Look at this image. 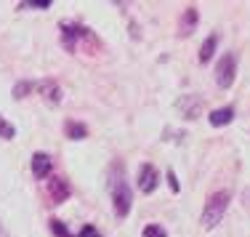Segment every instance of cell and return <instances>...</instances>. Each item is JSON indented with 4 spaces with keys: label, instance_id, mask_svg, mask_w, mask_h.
<instances>
[{
    "label": "cell",
    "instance_id": "cell-1",
    "mask_svg": "<svg viewBox=\"0 0 250 237\" xmlns=\"http://www.w3.org/2000/svg\"><path fill=\"white\" fill-rule=\"evenodd\" d=\"M229 192H216L210 200L205 203V208H202V216H200V224L205 229H213L218 227V224L224 221L226 216V208H229Z\"/></svg>",
    "mask_w": 250,
    "mask_h": 237
},
{
    "label": "cell",
    "instance_id": "cell-2",
    "mask_svg": "<svg viewBox=\"0 0 250 237\" xmlns=\"http://www.w3.org/2000/svg\"><path fill=\"white\" fill-rule=\"evenodd\" d=\"M112 205H115V216L117 218L128 216V211H130V189L123 181V176L112 181Z\"/></svg>",
    "mask_w": 250,
    "mask_h": 237
},
{
    "label": "cell",
    "instance_id": "cell-3",
    "mask_svg": "<svg viewBox=\"0 0 250 237\" xmlns=\"http://www.w3.org/2000/svg\"><path fill=\"white\" fill-rule=\"evenodd\" d=\"M234 69H237V56L234 53H224L218 59V67H216V83L221 88H229L234 83Z\"/></svg>",
    "mask_w": 250,
    "mask_h": 237
},
{
    "label": "cell",
    "instance_id": "cell-4",
    "mask_svg": "<svg viewBox=\"0 0 250 237\" xmlns=\"http://www.w3.org/2000/svg\"><path fill=\"white\" fill-rule=\"evenodd\" d=\"M157 181H160V173H157V168L154 165H149V163H144L139 168V189L141 192H154L157 189Z\"/></svg>",
    "mask_w": 250,
    "mask_h": 237
},
{
    "label": "cell",
    "instance_id": "cell-5",
    "mask_svg": "<svg viewBox=\"0 0 250 237\" xmlns=\"http://www.w3.org/2000/svg\"><path fill=\"white\" fill-rule=\"evenodd\" d=\"M32 86H35V91H38L48 104H59V102H62V88H59V83L40 80V83H32Z\"/></svg>",
    "mask_w": 250,
    "mask_h": 237
},
{
    "label": "cell",
    "instance_id": "cell-6",
    "mask_svg": "<svg viewBox=\"0 0 250 237\" xmlns=\"http://www.w3.org/2000/svg\"><path fill=\"white\" fill-rule=\"evenodd\" d=\"M51 168H53V160L45 155V152L32 155V173H35V179H45V176L51 173Z\"/></svg>",
    "mask_w": 250,
    "mask_h": 237
},
{
    "label": "cell",
    "instance_id": "cell-7",
    "mask_svg": "<svg viewBox=\"0 0 250 237\" xmlns=\"http://www.w3.org/2000/svg\"><path fill=\"white\" fill-rule=\"evenodd\" d=\"M178 109L184 112L187 120H194L200 115V99L192 96V93H184V99H178Z\"/></svg>",
    "mask_w": 250,
    "mask_h": 237
},
{
    "label": "cell",
    "instance_id": "cell-8",
    "mask_svg": "<svg viewBox=\"0 0 250 237\" xmlns=\"http://www.w3.org/2000/svg\"><path fill=\"white\" fill-rule=\"evenodd\" d=\"M48 192H51L53 203H64V200L69 197V187H67V181H64V179H59V176L48 181Z\"/></svg>",
    "mask_w": 250,
    "mask_h": 237
},
{
    "label": "cell",
    "instance_id": "cell-9",
    "mask_svg": "<svg viewBox=\"0 0 250 237\" xmlns=\"http://www.w3.org/2000/svg\"><path fill=\"white\" fill-rule=\"evenodd\" d=\"M231 117H234V109L231 107H221V109H216V112H210V126H216V128H221L226 126V123H231Z\"/></svg>",
    "mask_w": 250,
    "mask_h": 237
},
{
    "label": "cell",
    "instance_id": "cell-10",
    "mask_svg": "<svg viewBox=\"0 0 250 237\" xmlns=\"http://www.w3.org/2000/svg\"><path fill=\"white\" fill-rule=\"evenodd\" d=\"M216 43H218L216 35H210V38L202 43V48H200V62H208V59L213 56V51H216Z\"/></svg>",
    "mask_w": 250,
    "mask_h": 237
},
{
    "label": "cell",
    "instance_id": "cell-11",
    "mask_svg": "<svg viewBox=\"0 0 250 237\" xmlns=\"http://www.w3.org/2000/svg\"><path fill=\"white\" fill-rule=\"evenodd\" d=\"M85 126H80V123H72V120H69L67 123V136H69V139H85Z\"/></svg>",
    "mask_w": 250,
    "mask_h": 237
},
{
    "label": "cell",
    "instance_id": "cell-12",
    "mask_svg": "<svg viewBox=\"0 0 250 237\" xmlns=\"http://www.w3.org/2000/svg\"><path fill=\"white\" fill-rule=\"evenodd\" d=\"M14 136H16V128L11 126L8 120H3V117H0V139L8 141V139H14Z\"/></svg>",
    "mask_w": 250,
    "mask_h": 237
},
{
    "label": "cell",
    "instance_id": "cell-13",
    "mask_svg": "<svg viewBox=\"0 0 250 237\" xmlns=\"http://www.w3.org/2000/svg\"><path fill=\"white\" fill-rule=\"evenodd\" d=\"M27 91H35L32 83H16V86H14V99H24Z\"/></svg>",
    "mask_w": 250,
    "mask_h": 237
},
{
    "label": "cell",
    "instance_id": "cell-14",
    "mask_svg": "<svg viewBox=\"0 0 250 237\" xmlns=\"http://www.w3.org/2000/svg\"><path fill=\"white\" fill-rule=\"evenodd\" d=\"M144 237H165V229L160 224H149V227H144Z\"/></svg>",
    "mask_w": 250,
    "mask_h": 237
},
{
    "label": "cell",
    "instance_id": "cell-15",
    "mask_svg": "<svg viewBox=\"0 0 250 237\" xmlns=\"http://www.w3.org/2000/svg\"><path fill=\"white\" fill-rule=\"evenodd\" d=\"M194 19H197V11L189 8V11H187V22H184V32H187V35L194 29Z\"/></svg>",
    "mask_w": 250,
    "mask_h": 237
},
{
    "label": "cell",
    "instance_id": "cell-16",
    "mask_svg": "<svg viewBox=\"0 0 250 237\" xmlns=\"http://www.w3.org/2000/svg\"><path fill=\"white\" fill-rule=\"evenodd\" d=\"M51 229H53V232H56V235H62V237H69L67 227H64L62 221H51Z\"/></svg>",
    "mask_w": 250,
    "mask_h": 237
},
{
    "label": "cell",
    "instance_id": "cell-17",
    "mask_svg": "<svg viewBox=\"0 0 250 237\" xmlns=\"http://www.w3.org/2000/svg\"><path fill=\"white\" fill-rule=\"evenodd\" d=\"M21 8H51L48 0H38V3H21Z\"/></svg>",
    "mask_w": 250,
    "mask_h": 237
},
{
    "label": "cell",
    "instance_id": "cell-18",
    "mask_svg": "<svg viewBox=\"0 0 250 237\" xmlns=\"http://www.w3.org/2000/svg\"><path fill=\"white\" fill-rule=\"evenodd\" d=\"M77 237H101V235H99V229H93V227H83Z\"/></svg>",
    "mask_w": 250,
    "mask_h": 237
},
{
    "label": "cell",
    "instance_id": "cell-19",
    "mask_svg": "<svg viewBox=\"0 0 250 237\" xmlns=\"http://www.w3.org/2000/svg\"><path fill=\"white\" fill-rule=\"evenodd\" d=\"M242 205H245V211L250 213V187L245 189V194H242Z\"/></svg>",
    "mask_w": 250,
    "mask_h": 237
},
{
    "label": "cell",
    "instance_id": "cell-20",
    "mask_svg": "<svg viewBox=\"0 0 250 237\" xmlns=\"http://www.w3.org/2000/svg\"><path fill=\"white\" fill-rule=\"evenodd\" d=\"M168 179H170V189H173V192H178V181H176V176H173V173H168Z\"/></svg>",
    "mask_w": 250,
    "mask_h": 237
},
{
    "label": "cell",
    "instance_id": "cell-21",
    "mask_svg": "<svg viewBox=\"0 0 250 237\" xmlns=\"http://www.w3.org/2000/svg\"><path fill=\"white\" fill-rule=\"evenodd\" d=\"M0 237H8V232L3 229V224H0Z\"/></svg>",
    "mask_w": 250,
    "mask_h": 237
}]
</instances>
